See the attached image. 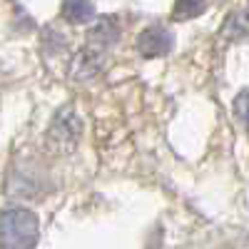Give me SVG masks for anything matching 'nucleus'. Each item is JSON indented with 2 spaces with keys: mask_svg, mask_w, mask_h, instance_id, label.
<instances>
[{
  "mask_svg": "<svg viewBox=\"0 0 249 249\" xmlns=\"http://www.w3.org/2000/svg\"><path fill=\"white\" fill-rule=\"evenodd\" d=\"M37 237L40 224L30 210L13 207L0 212V249H35Z\"/></svg>",
  "mask_w": 249,
  "mask_h": 249,
  "instance_id": "obj_1",
  "label": "nucleus"
},
{
  "mask_svg": "<svg viewBox=\"0 0 249 249\" xmlns=\"http://www.w3.org/2000/svg\"><path fill=\"white\" fill-rule=\"evenodd\" d=\"M117 40V25L115 20L102 18L100 23L92 28V33L88 35V48L77 55V68H85L82 75H95L97 68L105 60V53L115 45Z\"/></svg>",
  "mask_w": 249,
  "mask_h": 249,
  "instance_id": "obj_2",
  "label": "nucleus"
},
{
  "mask_svg": "<svg viewBox=\"0 0 249 249\" xmlns=\"http://www.w3.org/2000/svg\"><path fill=\"white\" fill-rule=\"evenodd\" d=\"M137 50L142 57H162L172 50V33L162 25H152L142 30L137 37Z\"/></svg>",
  "mask_w": 249,
  "mask_h": 249,
  "instance_id": "obj_3",
  "label": "nucleus"
},
{
  "mask_svg": "<svg viewBox=\"0 0 249 249\" xmlns=\"http://www.w3.org/2000/svg\"><path fill=\"white\" fill-rule=\"evenodd\" d=\"M62 15H65V20H70V23L82 25V23H90L92 20L95 8H92L90 0H65V3H62Z\"/></svg>",
  "mask_w": 249,
  "mask_h": 249,
  "instance_id": "obj_4",
  "label": "nucleus"
},
{
  "mask_svg": "<svg viewBox=\"0 0 249 249\" xmlns=\"http://www.w3.org/2000/svg\"><path fill=\"white\" fill-rule=\"evenodd\" d=\"M224 35H227V37H232V40H242V37H247V35H249V10L234 13L230 20H227Z\"/></svg>",
  "mask_w": 249,
  "mask_h": 249,
  "instance_id": "obj_5",
  "label": "nucleus"
},
{
  "mask_svg": "<svg viewBox=\"0 0 249 249\" xmlns=\"http://www.w3.org/2000/svg\"><path fill=\"white\" fill-rule=\"evenodd\" d=\"M204 8H207V0H175L172 18L175 20H190V18H197Z\"/></svg>",
  "mask_w": 249,
  "mask_h": 249,
  "instance_id": "obj_6",
  "label": "nucleus"
},
{
  "mask_svg": "<svg viewBox=\"0 0 249 249\" xmlns=\"http://www.w3.org/2000/svg\"><path fill=\"white\" fill-rule=\"evenodd\" d=\"M234 112H237V117L249 127V92H244V95H239L237 100H234Z\"/></svg>",
  "mask_w": 249,
  "mask_h": 249,
  "instance_id": "obj_7",
  "label": "nucleus"
}]
</instances>
